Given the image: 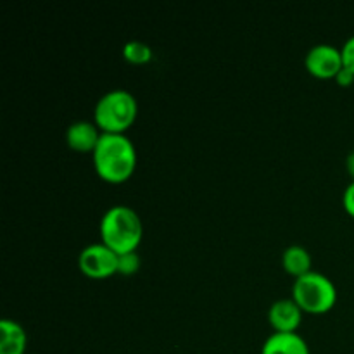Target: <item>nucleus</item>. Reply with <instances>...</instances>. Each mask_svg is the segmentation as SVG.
<instances>
[{
  "label": "nucleus",
  "mask_w": 354,
  "mask_h": 354,
  "mask_svg": "<svg viewBox=\"0 0 354 354\" xmlns=\"http://www.w3.org/2000/svg\"><path fill=\"white\" fill-rule=\"evenodd\" d=\"M97 175L109 183H123L137 168V149L127 133H102L92 152Z\"/></svg>",
  "instance_id": "obj_1"
},
{
  "label": "nucleus",
  "mask_w": 354,
  "mask_h": 354,
  "mask_svg": "<svg viewBox=\"0 0 354 354\" xmlns=\"http://www.w3.org/2000/svg\"><path fill=\"white\" fill-rule=\"evenodd\" d=\"M100 239L118 254L137 251L144 235L142 218L127 204L111 206L100 218Z\"/></svg>",
  "instance_id": "obj_2"
},
{
  "label": "nucleus",
  "mask_w": 354,
  "mask_h": 354,
  "mask_svg": "<svg viewBox=\"0 0 354 354\" xmlns=\"http://www.w3.org/2000/svg\"><path fill=\"white\" fill-rule=\"evenodd\" d=\"M138 114V102L131 92L113 88L99 97L93 107V121L102 133H124Z\"/></svg>",
  "instance_id": "obj_3"
},
{
  "label": "nucleus",
  "mask_w": 354,
  "mask_h": 354,
  "mask_svg": "<svg viewBox=\"0 0 354 354\" xmlns=\"http://www.w3.org/2000/svg\"><path fill=\"white\" fill-rule=\"evenodd\" d=\"M292 299L306 313H327L337 303V287L325 273L311 270L294 279Z\"/></svg>",
  "instance_id": "obj_4"
},
{
  "label": "nucleus",
  "mask_w": 354,
  "mask_h": 354,
  "mask_svg": "<svg viewBox=\"0 0 354 354\" xmlns=\"http://www.w3.org/2000/svg\"><path fill=\"white\" fill-rule=\"evenodd\" d=\"M78 268L88 279H107L118 273V252L102 241L85 245L78 254Z\"/></svg>",
  "instance_id": "obj_5"
},
{
  "label": "nucleus",
  "mask_w": 354,
  "mask_h": 354,
  "mask_svg": "<svg viewBox=\"0 0 354 354\" xmlns=\"http://www.w3.org/2000/svg\"><path fill=\"white\" fill-rule=\"evenodd\" d=\"M304 66L317 78H335L344 66L341 48L332 44H317L304 55Z\"/></svg>",
  "instance_id": "obj_6"
},
{
  "label": "nucleus",
  "mask_w": 354,
  "mask_h": 354,
  "mask_svg": "<svg viewBox=\"0 0 354 354\" xmlns=\"http://www.w3.org/2000/svg\"><path fill=\"white\" fill-rule=\"evenodd\" d=\"M268 320L275 332H296L303 320V310L292 297L273 301L268 310Z\"/></svg>",
  "instance_id": "obj_7"
},
{
  "label": "nucleus",
  "mask_w": 354,
  "mask_h": 354,
  "mask_svg": "<svg viewBox=\"0 0 354 354\" xmlns=\"http://www.w3.org/2000/svg\"><path fill=\"white\" fill-rule=\"evenodd\" d=\"M100 128L95 121L78 120L71 123L66 130V144L76 152H93L100 140Z\"/></svg>",
  "instance_id": "obj_8"
},
{
  "label": "nucleus",
  "mask_w": 354,
  "mask_h": 354,
  "mask_svg": "<svg viewBox=\"0 0 354 354\" xmlns=\"http://www.w3.org/2000/svg\"><path fill=\"white\" fill-rule=\"evenodd\" d=\"M261 354H311L306 339L297 332H273L263 342Z\"/></svg>",
  "instance_id": "obj_9"
},
{
  "label": "nucleus",
  "mask_w": 354,
  "mask_h": 354,
  "mask_svg": "<svg viewBox=\"0 0 354 354\" xmlns=\"http://www.w3.org/2000/svg\"><path fill=\"white\" fill-rule=\"evenodd\" d=\"M28 334L16 320L3 318L0 322V354H24Z\"/></svg>",
  "instance_id": "obj_10"
},
{
  "label": "nucleus",
  "mask_w": 354,
  "mask_h": 354,
  "mask_svg": "<svg viewBox=\"0 0 354 354\" xmlns=\"http://www.w3.org/2000/svg\"><path fill=\"white\" fill-rule=\"evenodd\" d=\"M282 265L289 275H292L294 279H297V277L311 272L313 258H311L310 251H308L304 245L292 244V245H289V248L283 249Z\"/></svg>",
  "instance_id": "obj_11"
},
{
  "label": "nucleus",
  "mask_w": 354,
  "mask_h": 354,
  "mask_svg": "<svg viewBox=\"0 0 354 354\" xmlns=\"http://www.w3.org/2000/svg\"><path fill=\"white\" fill-rule=\"evenodd\" d=\"M123 57L131 64H145L152 59V48L145 41L130 40L123 45Z\"/></svg>",
  "instance_id": "obj_12"
},
{
  "label": "nucleus",
  "mask_w": 354,
  "mask_h": 354,
  "mask_svg": "<svg viewBox=\"0 0 354 354\" xmlns=\"http://www.w3.org/2000/svg\"><path fill=\"white\" fill-rule=\"evenodd\" d=\"M138 268H140V256H138L137 251L118 254V273H121L124 277H130L133 273H137Z\"/></svg>",
  "instance_id": "obj_13"
},
{
  "label": "nucleus",
  "mask_w": 354,
  "mask_h": 354,
  "mask_svg": "<svg viewBox=\"0 0 354 354\" xmlns=\"http://www.w3.org/2000/svg\"><path fill=\"white\" fill-rule=\"evenodd\" d=\"M341 52H342V61H344V66L354 73V35L344 41V45L341 47Z\"/></svg>",
  "instance_id": "obj_14"
},
{
  "label": "nucleus",
  "mask_w": 354,
  "mask_h": 354,
  "mask_svg": "<svg viewBox=\"0 0 354 354\" xmlns=\"http://www.w3.org/2000/svg\"><path fill=\"white\" fill-rule=\"evenodd\" d=\"M342 206L354 218V180L346 185L344 192H342Z\"/></svg>",
  "instance_id": "obj_15"
},
{
  "label": "nucleus",
  "mask_w": 354,
  "mask_h": 354,
  "mask_svg": "<svg viewBox=\"0 0 354 354\" xmlns=\"http://www.w3.org/2000/svg\"><path fill=\"white\" fill-rule=\"evenodd\" d=\"M335 82H337V85L341 86H351L354 83V73L351 71V69H348L346 66H342L341 71L335 75Z\"/></svg>",
  "instance_id": "obj_16"
},
{
  "label": "nucleus",
  "mask_w": 354,
  "mask_h": 354,
  "mask_svg": "<svg viewBox=\"0 0 354 354\" xmlns=\"http://www.w3.org/2000/svg\"><path fill=\"white\" fill-rule=\"evenodd\" d=\"M346 168H348V173L351 175V178L354 180V151H351L346 158Z\"/></svg>",
  "instance_id": "obj_17"
}]
</instances>
